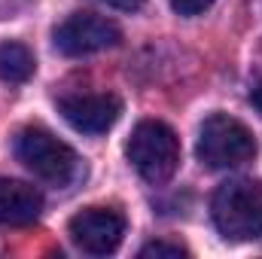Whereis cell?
<instances>
[{
  "mask_svg": "<svg viewBox=\"0 0 262 259\" xmlns=\"http://www.w3.org/2000/svg\"><path fill=\"white\" fill-rule=\"evenodd\" d=\"M43 195L37 186L12 177H0V226H28L40 217Z\"/></svg>",
  "mask_w": 262,
  "mask_h": 259,
  "instance_id": "cell-8",
  "label": "cell"
},
{
  "mask_svg": "<svg viewBox=\"0 0 262 259\" xmlns=\"http://www.w3.org/2000/svg\"><path fill=\"white\" fill-rule=\"evenodd\" d=\"M58 110L82 134H104L116 125L122 113V101L110 92H89V95H67L58 101Z\"/></svg>",
  "mask_w": 262,
  "mask_h": 259,
  "instance_id": "cell-7",
  "label": "cell"
},
{
  "mask_svg": "<svg viewBox=\"0 0 262 259\" xmlns=\"http://www.w3.org/2000/svg\"><path fill=\"white\" fill-rule=\"evenodd\" d=\"M195 153L207 168H238L256 156V140L250 128L235 116L213 113L198 131Z\"/></svg>",
  "mask_w": 262,
  "mask_h": 259,
  "instance_id": "cell-4",
  "label": "cell"
},
{
  "mask_svg": "<svg viewBox=\"0 0 262 259\" xmlns=\"http://www.w3.org/2000/svg\"><path fill=\"white\" fill-rule=\"evenodd\" d=\"M104 3L113 9H122V12H137L143 6V0H104Z\"/></svg>",
  "mask_w": 262,
  "mask_h": 259,
  "instance_id": "cell-12",
  "label": "cell"
},
{
  "mask_svg": "<svg viewBox=\"0 0 262 259\" xmlns=\"http://www.w3.org/2000/svg\"><path fill=\"white\" fill-rule=\"evenodd\" d=\"M34 52L25 43H0V79L3 82H25L34 76Z\"/></svg>",
  "mask_w": 262,
  "mask_h": 259,
  "instance_id": "cell-9",
  "label": "cell"
},
{
  "mask_svg": "<svg viewBox=\"0 0 262 259\" xmlns=\"http://www.w3.org/2000/svg\"><path fill=\"white\" fill-rule=\"evenodd\" d=\"M55 49L61 55L70 58H82V55H92V52H101V49H110L122 40V31L116 28V21L104 18V15H95V12H73L70 18H64L55 34Z\"/></svg>",
  "mask_w": 262,
  "mask_h": 259,
  "instance_id": "cell-5",
  "label": "cell"
},
{
  "mask_svg": "<svg viewBox=\"0 0 262 259\" xmlns=\"http://www.w3.org/2000/svg\"><path fill=\"white\" fill-rule=\"evenodd\" d=\"M250 104L259 110V116H262V82L256 85V89H253V92H250Z\"/></svg>",
  "mask_w": 262,
  "mask_h": 259,
  "instance_id": "cell-13",
  "label": "cell"
},
{
  "mask_svg": "<svg viewBox=\"0 0 262 259\" xmlns=\"http://www.w3.org/2000/svg\"><path fill=\"white\" fill-rule=\"evenodd\" d=\"M67 232L79 250H85L92 256H107L122 244L125 220L110 207H85L70 220Z\"/></svg>",
  "mask_w": 262,
  "mask_h": 259,
  "instance_id": "cell-6",
  "label": "cell"
},
{
  "mask_svg": "<svg viewBox=\"0 0 262 259\" xmlns=\"http://www.w3.org/2000/svg\"><path fill=\"white\" fill-rule=\"evenodd\" d=\"M15 156L18 162L40 180L52 183V186H67L76 171H79V159L76 153L67 146L64 140H58L55 134L46 128H25L15 137Z\"/></svg>",
  "mask_w": 262,
  "mask_h": 259,
  "instance_id": "cell-3",
  "label": "cell"
},
{
  "mask_svg": "<svg viewBox=\"0 0 262 259\" xmlns=\"http://www.w3.org/2000/svg\"><path fill=\"white\" fill-rule=\"evenodd\" d=\"M149 256H171V259H180L186 256V250L180 244H165V241H152L140 250V259H149Z\"/></svg>",
  "mask_w": 262,
  "mask_h": 259,
  "instance_id": "cell-10",
  "label": "cell"
},
{
  "mask_svg": "<svg viewBox=\"0 0 262 259\" xmlns=\"http://www.w3.org/2000/svg\"><path fill=\"white\" fill-rule=\"evenodd\" d=\"M168 3L180 15H198V12H204V9L213 6V0H168Z\"/></svg>",
  "mask_w": 262,
  "mask_h": 259,
  "instance_id": "cell-11",
  "label": "cell"
},
{
  "mask_svg": "<svg viewBox=\"0 0 262 259\" xmlns=\"http://www.w3.org/2000/svg\"><path fill=\"white\" fill-rule=\"evenodd\" d=\"M213 226L229 241H256L262 238V183L256 180H229L210 201Z\"/></svg>",
  "mask_w": 262,
  "mask_h": 259,
  "instance_id": "cell-1",
  "label": "cell"
},
{
  "mask_svg": "<svg viewBox=\"0 0 262 259\" xmlns=\"http://www.w3.org/2000/svg\"><path fill=\"white\" fill-rule=\"evenodd\" d=\"M125 156L146 183L162 186L174 177V171L180 165V140L171 125H165L159 119H143L131 131L128 143H125Z\"/></svg>",
  "mask_w": 262,
  "mask_h": 259,
  "instance_id": "cell-2",
  "label": "cell"
}]
</instances>
